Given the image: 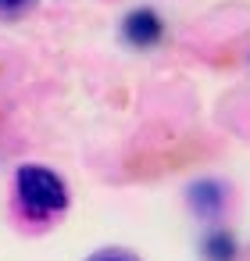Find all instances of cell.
I'll use <instances>...</instances> for the list:
<instances>
[{
  "label": "cell",
  "instance_id": "6da1fadb",
  "mask_svg": "<svg viewBox=\"0 0 250 261\" xmlns=\"http://www.w3.org/2000/svg\"><path fill=\"white\" fill-rule=\"evenodd\" d=\"M68 182L47 165H18L15 172V211L33 225H50L68 211Z\"/></svg>",
  "mask_w": 250,
  "mask_h": 261
},
{
  "label": "cell",
  "instance_id": "7a4b0ae2",
  "mask_svg": "<svg viewBox=\"0 0 250 261\" xmlns=\"http://www.w3.org/2000/svg\"><path fill=\"white\" fill-rule=\"evenodd\" d=\"M164 40V22L154 8H136L122 18V43L132 50H154Z\"/></svg>",
  "mask_w": 250,
  "mask_h": 261
},
{
  "label": "cell",
  "instance_id": "3957f363",
  "mask_svg": "<svg viewBox=\"0 0 250 261\" xmlns=\"http://www.w3.org/2000/svg\"><path fill=\"white\" fill-rule=\"evenodd\" d=\"M186 200H189V211H193L197 218H204V222H221V215H225V207H229V190H225V182H218V179H197V182L189 186Z\"/></svg>",
  "mask_w": 250,
  "mask_h": 261
},
{
  "label": "cell",
  "instance_id": "277c9868",
  "mask_svg": "<svg viewBox=\"0 0 250 261\" xmlns=\"http://www.w3.org/2000/svg\"><path fill=\"white\" fill-rule=\"evenodd\" d=\"M200 250H204V261H236V257H239V243H236V236H232L225 225L207 229Z\"/></svg>",
  "mask_w": 250,
  "mask_h": 261
},
{
  "label": "cell",
  "instance_id": "5b68a950",
  "mask_svg": "<svg viewBox=\"0 0 250 261\" xmlns=\"http://www.w3.org/2000/svg\"><path fill=\"white\" fill-rule=\"evenodd\" d=\"M33 4H36V0H0V18H18V15H25Z\"/></svg>",
  "mask_w": 250,
  "mask_h": 261
},
{
  "label": "cell",
  "instance_id": "8992f818",
  "mask_svg": "<svg viewBox=\"0 0 250 261\" xmlns=\"http://www.w3.org/2000/svg\"><path fill=\"white\" fill-rule=\"evenodd\" d=\"M90 261H136L132 254H122V250H100V254H93Z\"/></svg>",
  "mask_w": 250,
  "mask_h": 261
}]
</instances>
